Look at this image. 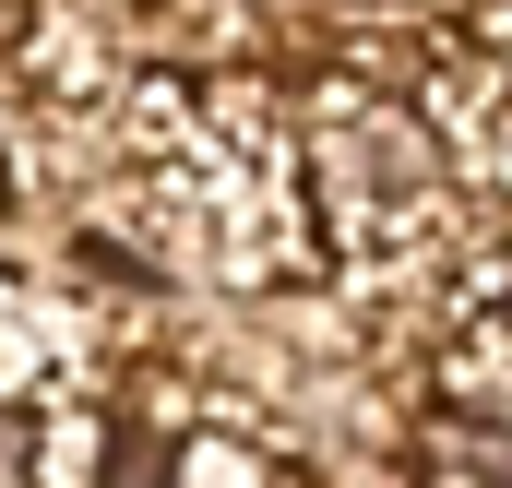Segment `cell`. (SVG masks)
Instances as JSON below:
<instances>
[{
  "mask_svg": "<svg viewBox=\"0 0 512 488\" xmlns=\"http://www.w3.org/2000/svg\"><path fill=\"white\" fill-rule=\"evenodd\" d=\"M12 120H24V96H12V72H0V167H12Z\"/></svg>",
  "mask_w": 512,
  "mask_h": 488,
  "instance_id": "obj_2",
  "label": "cell"
},
{
  "mask_svg": "<svg viewBox=\"0 0 512 488\" xmlns=\"http://www.w3.org/2000/svg\"><path fill=\"white\" fill-rule=\"evenodd\" d=\"M167 488H274V465H262V441L191 429V441H179V477H167Z\"/></svg>",
  "mask_w": 512,
  "mask_h": 488,
  "instance_id": "obj_1",
  "label": "cell"
}]
</instances>
